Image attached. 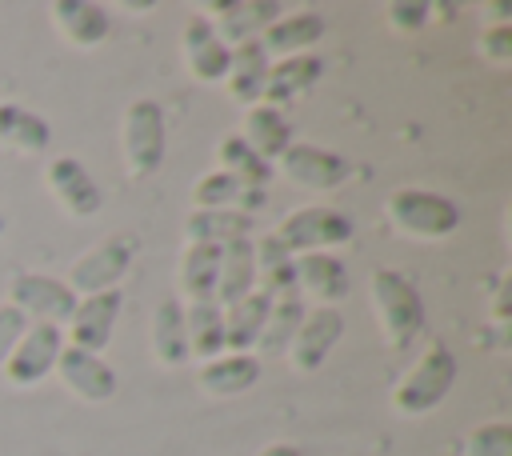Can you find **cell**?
I'll use <instances>...</instances> for the list:
<instances>
[{
    "label": "cell",
    "mask_w": 512,
    "mask_h": 456,
    "mask_svg": "<svg viewBox=\"0 0 512 456\" xmlns=\"http://www.w3.org/2000/svg\"><path fill=\"white\" fill-rule=\"evenodd\" d=\"M180 52H184V68L200 80V84H224L228 76V60H232V48L216 36L212 20L192 12L184 32H180Z\"/></svg>",
    "instance_id": "cell-15"
},
{
    "label": "cell",
    "mask_w": 512,
    "mask_h": 456,
    "mask_svg": "<svg viewBox=\"0 0 512 456\" xmlns=\"http://www.w3.org/2000/svg\"><path fill=\"white\" fill-rule=\"evenodd\" d=\"M216 168L236 176L244 188H264L272 180V164L264 156H256L236 132H228L220 144H216Z\"/></svg>",
    "instance_id": "cell-32"
},
{
    "label": "cell",
    "mask_w": 512,
    "mask_h": 456,
    "mask_svg": "<svg viewBox=\"0 0 512 456\" xmlns=\"http://www.w3.org/2000/svg\"><path fill=\"white\" fill-rule=\"evenodd\" d=\"M48 16H52V28L72 48H96L112 32L108 8L104 4H92V0H52L48 4Z\"/></svg>",
    "instance_id": "cell-18"
},
{
    "label": "cell",
    "mask_w": 512,
    "mask_h": 456,
    "mask_svg": "<svg viewBox=\"0 0 512 456\" xmlns=\"http://www.w3.org/2000/svg\"><path fill=\"white\" fill-rule=\"evenodd\" d=\"M268 308H272V296L260 292V288L248 292L244 300L228 304L224 308V352H252L260 332H264Z\"/></svg>",
    "instance_id": "cell-29"
},
{
    "label": "cell",
    "mask_w": 512,
    "mask_h": 456,
    "mask_svg": "<svg viewBox=\"0 0 512 456\" xmlns=\"http://www.w3.org/2000/svg\"><path fill=\"white\" fill-rule=\"evenodd\" d=\"M340 340H344V316L336 308H308L284 356L296 372H320V364L336 352Z\"/></svg>",
    "instance_id": "cell-14"
},
{
    "label": "cell",
    "mask_w": 512,
    "mask_h": 456,
    "mask_svg": "<svg viewBox=\"0 0 512 456\" xmlns=\"http://www.w3.org/2000/svg\"><path fill=\"white\" fill-rule=\"evenodd\" d=\"M324 76V60L316 52H300V56H284V60H272L268 68V84H264V96L260 104H272V108H288L296 100H304Z\"/></svg>",
    "instance_id": "cell-17"
},
{
    "label": "cell",
    "mask_w": 512,
    "mask_h": 456,
    "mask_svg": "<svg viewBox=\"0 0 512 456\" xmlns=\"http://www.w3.org/2000/svg\"><path fill=\"white\" fill-rule=\"evenodd\" d=\"M140 252V240L132 232H112L104 236L96 248L80 252L64 276V284L76 292V296H96V292H112L120 288V280L128 276L132 260Z\"/></svg>",
    "instance_id": "cell-5"
},
{
    "label": "cell",
    "mask_w": 512,
    "mask_h": 456,
    "mask_svg": "<svg viewBox=\"0 0 512 456\" xmlns=\"http://www.w3.org/2000/svg\"><path fill=\"white\" fill-rule=\"evenodd\" d=\"M256 456H304L296 444H288V440H276V444H264Z\"/></svg>",
    "instance_id": "cell-39"
},
{
    "label": "cell",
    "mask_w": 512,
    "mask_h": 456,
    "mask_svg": "<svg viewBox=\"0 0 512 456\" xmlns=\"http://www.w3.org/2000/svg\"><path fill=\"white\" fill-rule=\"evenodd\" d=\"M216 28V36L236 48V44H248V40H260V32L284 16V4L276 0H208L204 12Z\"/></svg>",
    "instance_id": "cell-12"
},
{
    "label": "cell",
    "mask_w": 512,
    "mask_h": 456,
    "mask_svg": "<svg viewBox=\"0 0 512 456\" xmlns=\"http://www.w3.org/2000/svg\"><path fill=\"white\" fill-rule=\"evenodd\" d=\"M76 292L48 272H16L8 284V304L20 308L28 316V324H56L64 328L72 308H76Z\"/></svg>",
    "instance_id": "cell-7"
},
{
    "label": "cell",
    "mask_w": 512,
    "mask_h": 456,
    "mask_svg": "<svg viewBox=\"0 0 512 456\" xmlns=\"http://www.w3.org/2000/svg\"><path fill=\"white\" fill-rule=\"evenodd\" d=\"M52 376H56L76 400H84V404H108V400L116 396V388H120L116 368H112L104 356L84 352V348H76V344H64V352H60Z\"/></svg>",
    "instance_id": "cell-10"
},
{
    "label": "cell",
    "mask_w": 512,
    "mask_h": 456,
    "mask_svg": "<svg viewBox=\"0 0 512 456\" xmlns=\"http://www.w3.org/2000/svg\"><path fill=\"white\" fill-rule=\"evenodd\" d=\"M276 164H280V172L296 188H308V192H336L352 176V164L340 152L320 148V144H308V140H292Z\"/></svg>",
    "instance_id": "cell-9"
},
{
    "label": "cell",
    "mask_w": 512,
    "mask_h": 456,
    "mask_svg": "<svg viewBox=\"0 0 512 456\" xmlns=\"http://www.w3.org/2000/svg\"><path fill=\"white\" fill-rule=\"evenodd\" d=\"M164 148H168V120H164L160 100H152V96L132 100L124 108V120H120V160H124V172L132 180H148L152 172H160Z\"/></svg>",
    "instance_id": "cell-3"
},
{
    "label": "cell",
    "mask_w": 512,
    "mask_h": 456,
    "mask_svg": "<svg viewBox=\"0 0 512 456\" xmlns=\"http://www.w3.org/2000/svg\"><path fill=\"white\" fill-rule=\"evenodd\" d=\"M0 144L12 152H24V156H40L52 144V124L36 108L0 100Z\"/></svg>",
    "instance_id": "cell-27"
},
{
    "label": "cell",
    "mask_w": 512,
    "mask_h": 456,
    "mask_svg": "<svg viewBox=\"0 0 512 456\" xmlns=\"http://www.w3.org/2000/svg\"><path fill=\"white\" fill-rule=\"evenodd\" d=\"M244 192H248V188H244L236 176L212 168V172H204V176L196 180V188H192V208H236V212H244Z\"/></svg>",
    "instance_id": "cell-33"
},
{
    "label": "cell",
    "mask_w": 512,
    "mask_h": 456,
    "mask_svg": "<svg viewBox=\"0 0 512 456\" xmlns=\"http://www.w3.org/2000/svg\"><path fill=\"white\" fill-rule=\"evenodd\" d=\"M384 212L400 236L412 240H448L460 228V208L444 192L432 188H396L384 200Z\"/></svg>",
    "instance_id": "cell-4"
},
{
    "label": "cell",
    "mask_w": 512,
    "mask_h": 456,
    "mask_svg": "<svg viewBox=\"0 0 512 456\" xmlns=\"http://www.w3.org/2000/svg\"><path fill=\"white\" fill-rule=\"evenodd\" d=\"M480 336H484V344H488V348L508 352V320H492V324H484V328H480Z\"/></svg>",
    "instance_id": "cell-38"
},
{
    "label": "cell",
    "mask_w": 512,
    "mask_h": 456,
    "mask_svg": "<svg viewBox=\"0 0 512 456\" xmlns=\"http://www.w3.org/2000/svg\"><path fill=\"white\" fill-rule=\"evenodd\" d=\"M368 300H372L380 336H384V344L392 352H408L424 336L428 312H424V296H420V288H416V280L408 272H400V268H372Z\"/></svg>",
    "instance_id": "cell-1"
},
{
    "label": "cell",
    "mask_w": 512,
    "mask_h": 456,
    "mask_svg": "<svg viewBox=\"0 0 512 456\" xmlns=\"http://www.w3.org/2000/svg\"><path fill=\"white\" fill-rule=\"evenodd\" d=\"M476 52L492 64H512V24H484L476 36Z\"/></svg>",
    "instance_id": "cell-36"
},
{
    "label": "cell",
    "mask_w": 512,
    "mask_h": 456,
    "mask_svg": "<svg viewBox=\"0 0 512 456\" xmlns=\"http://www.w3.org/2000/svg\"><path fill=\"white\" fill-rule=\"evenodd\" d=\"M260 356L256 352H220L212 360H204L196 368V384L204 396L224 400V396H240L260 380Z\"/></svg>",
    "instance_id": "cell-19"
},
{
    "label": "cell",
    "mask_w": 512,
    "mask_h": 456,
    "mask_svg": "<svg viewBox=\"0 0 512 456\" xmlns=\"http://www.w3.org/2000/svg\"><path fill=\"white\" fill-rule=\"evenodd\" d=\"M152 360L160 368H184L192 356H188V332H184V304L176 296H164L156 308H152Z\"/></svg>",
    "instance_id": "cell-25"
},
{
    "label": "cell",
    "mask_w": 512,
    "mask_h": 456,
    "mask_svg": "<svg viewBox=\"0 0 512 456\" xmlns=\"http://www.w3.org/2000/svg\"><path fill=\"white\" fill-rule=\"evenodd\" d=\"M256 156H264L268 164H276L284 156V148L292 144V120L284 116V108H272V104H252L244 108V120H240V132H236Z\"/></svg>",
    "instance_id": "cell-21"
},
{
    "label": "cell",
    "mask_w": 512,
    "mask_h": 456,
    "mask_svg": "<svg viewBox=\"0 0 512 456\" xmlns=\"http://www.w3.org/2000/svg\"><path fill=\"white\" fill-rule=\"evenodd\" d=\"M216 276H220V248L212 244H184L176 260V300L180 304H200L216 300Z\"/></svg>",
    "instance_id": "cell-22"
},
{
    "label": "cell",
    "mask_w": 512,
    "mask_h": 456,
    "mask_svg": "<svg viewBox=\"0 0 512 456\" xmlns=\"http://www.w3.org/2000/svg\"><path fill=\"white\" fill-rule=\"evenodd\" d=\"M184 332H188V356L200 364L224 352V308L216 300L184 304Z\"/></svg>",
    "instance_id": "cell-30"
},
{
    "label": "cell",
    "mask_w": 512,
    "mask_h": 456,
    "mask_svg": "<svg viewBox=\"0 0 512 456\" xmlns=\"http://www.w3.org/2000/svg\"><path fill=\"white\" fill-rule=\"evenodd\" d=\"M0 236H4V216H0Z\"/></svg>",
    "instance_id": "cell-41"
},
{
    "label": "cell",
    "mask_w": 512,
    "mask_h": 456,
    "mask_svg": "<svg viewBox=\"0 0 512 456\" xmlns=\"http://www.w3.org/2000/svg\"><path fill=\"white\" fill-rule=\"evenodd\" d=\"M460 456H512V424L508 420H484V424H476L464 436Z\"/></svg>",
    "instance_id": "cell-34"
},
{
    "label": "cell",
    "mask_w": 512,
    "mask_h": 456,
    "mask_svg": "<svg viewBox=\"0 0 512 456\" xmlns=\"http://www.w3.org/2000/svg\"><path fill=\"white\" fill-rule=\"evenodd\" d=\"M24 332H28V316L12 304H0V368H4V360L12 356V348Z\"/></svg>",
    "instance_id": "cell-37"
},
{
    "label": "cell",
    "mask_w": 512,
    "mask_h": 456,
    "mask_svg": "<svg viewBox=\"0 0 512 456\" xmlns=\"http://www.w3.org/2000/svg\"><path fill=\"white\" fill-rule=\"evenodd\" d=\"M296 288L300 296H312L320 308H332L336 300L348 296L352 280L336 252H304L296 256Z\"/></svg>",
    "instance_id": "cell-20"
},
{
    "label": "cell",
    "mask_w": 512,
    "mask_h": 456,
    "mask_svg": "<svg viewBox=\"0 0 512 456\" xmlns=\"http://www.w3.org/2000/svg\"><path fill=\"white\" fill-rule=\"evenodd\" d=\"M44 184L52 192V200L72 216V220H88L100 212L104 192L96 184V176L84 168V160L76 156H52L44 164Z\"/></svg>",
    "instance_id": "cell-11"
},
{
    "label": "cell",
    "mask_w": 512,
    "mask_h": 456,
    "mask_svg": "<svg viewBox=\"0 0 512 456\" xmlns=\"http://www.w3.org/2000/svg\"><path fill=\"white\" fill-rule=\"evenodd\" d=\"M352 232H356L352 216L340 212V208H328V204L292 208V212L272 228V236H276L292 256H304V252H332L336 244H348Z\"/></svg>",
    "instance_id": "cell-6"
},
{
    "label": "cell",
    "mask_w": 512,
    "mask_h": 456,
    "mask_svg": "<svg viewBox=\"0 0 512 456\" xmlns=\"http://www.w3.org/2000/svg\"><path fill=\"white\" fill-rule=\"evenodd\" d=\"M268 68H272V60H268V52L260 48V40L236 44V48H232V60H228V76H224L228 96H232L240 108L260 104L264 84H268Z\"/></svg>",
    "instance_id": "cell-23"
},
{
    "label": "cell",
    "mask_w": 512,
    "mask_h": 456,
    "mask_svg": "<svg viewBox=\"0 0 512 456\" xmlns=\"http://www.w3.org/2000/svg\"><path fill=\"white\" fill-rule=\"evenodd\" d=\"M304 312H308L304 296L272 300L268 320H264V332H260V340H256V352H260V356H268V360L284 356V352H288V344H292V336H296V328H300V320H304Z\"/></svg>",
    "instance_id": "cell-31"
},
{
    "label": "cell",
    "mask_w": 512,
    "mask_h": 456,
    "mask_svg": "<svg viewBox=\"0 0 512 456\" xmlns=\"http://www.w3.org/2000/svg\"><path fill=\"white\" fill-rule=\"evenodd\" d=\"M120 308H124V292L112 288V292H96V296H80L72 316H68V344L84 348V352H96L104 356V348L112 344V332H116V320H120Z\"/></svg>",
    "instance_id": "cell-13"
},
{
    "label": "cell",
    "mask_w": 512,
    "mask_h": 456,
    "mask_svg": "<svg viewBox=\"0 0 512 456\" xmlns=\"http://www.w3.org/2000/svg\"><path fill=\"white\" fill-rule=\"evenodd\" d=\"M252 228H256V220L248 212H236V208H192L184 216V240L188 244L224 248L232 240H248Z\"/></svg>",
    "instance_id": "cell-24"
},
{
    "label": "cell",
    "mask_w": 512,
    "mask_h": 456,
    "mask_svg": "<svg viewBox=\"0 0 512 456\" xmlns=\"http://www.w3.org/2000/svg\"><path fill=\"white\" fill-rule=\"evenodd\" d=\"M252 252H256V288L268 292L272 300H284V296H300L296 288V256L272 236H256L252 240Z\"/></svg>",
    "instance_id": "cell-26"
},
{
    "label": "cell",
    "mask_w": 512,
    "mask_h": 456,
    "mask_svg": "<svg viewBox=\"0 0 512 456\" xmlns=\"http://www.w3.org/2000/svg\"><path fill=\"white\" fill-rule=\"evenodd\" d=\"M324 32H328V20H324V12H316V8H284V16L280 20H272L264 32H260V48L268 52V60L276 56V60H284V56H300V52H308V48H316L320 40H324Z\"/></svg>",
    "instance_id": "cell-16"
},
{
    "label": "cell",
    "mask_w": 512,
    "mask_h": 456,
    "mask_svg": "<svg viewBox=\"0 0 512 456\" xmlns=\"http://www.w3.org/2000/svg\"><path fill=\"white\" fill-rule=\"evenodd\" d=\"M248 292H256V252H252V236H248V240H232V244L220 248L216 304L228 308V304L244 300Z\"/></svg>",
    "instance_id": "cell-28"
},
{
    "label": "cell",
    "mask_w": 512,
    "mask_h": 456,
    "mask_svg": "<svg viewBox=\"0 0 512 456\" xmlns=\"http://www.w3.org/2000/svg\"><path fill=\"white\" fill-rule=\"evenodd\" d=\"M64 344H68L64 340V328H56V324H28V332L16 340L12 356L0 368L4 380L12 388H36V384H44L52 376Z\"/></svg>",
    "instance_id": "cell-8"
},
{
    "label": "cell",
    "mask_w": 512,
    "mask_h": 456,
    "mask_svg": "<svg viewBox=\"0 0 512 456\" xmlns=\"http://www.w3.org/2000/svg\"><path fill=\"white\" fill-rule=\"evenodd\" d=\"M384 20L396 32H420L424 24H432V4L428 0H388L384 4Z\"/></svg>",
    "instance_id": "cell-35"
},
{
    "label": "cell",
    "mask_w": 512,
    "mask_h": 456,
    "mask_svg": "<svg viewBox=\"0 0 512 456\" xmlns=\"http://www.w3.org/2000/svg\"><path fill=\"white\" fill-rule=\"evenodd\" d=\"M456 384V352L444 340H428V348L412 360V368L392 388V408L408 420L428 416L444 404V396Z\"/></svg>",
    "instance_id": "cell-2"
},
{
    "label": "cell",
    "mask_w": 512,
    "mask_h": 456,
    "mask_svg": "<svg viewBox=\"0 0 512 456\" xmlns=\"http://www.w3.org/2000/svg\"><path fill=\"white\" fill-rule=\"evenodd\" d=\"M484 16H492L488 24H508V16H512V4H500V0H492V4H484Z\"/></svg>",
    "instance_id": "cell-40"
}]
</instances>
